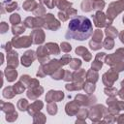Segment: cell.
<instances>
[{"mask_svg": "<svg viewBox=\"0 0 124 124\" xmlns=\"http://www.w3.org/2000/svg\"><path fill=\"white\" fill-rule=\"evenodd\" d=\"M93 33V25L91 20L82 16H77L70 19L66 33L67 39L84 41Z\"/></svg>", "mask_w": 124, "mask_h": 124, "instance_id": "1", "label": "cell"}]
</instances>
